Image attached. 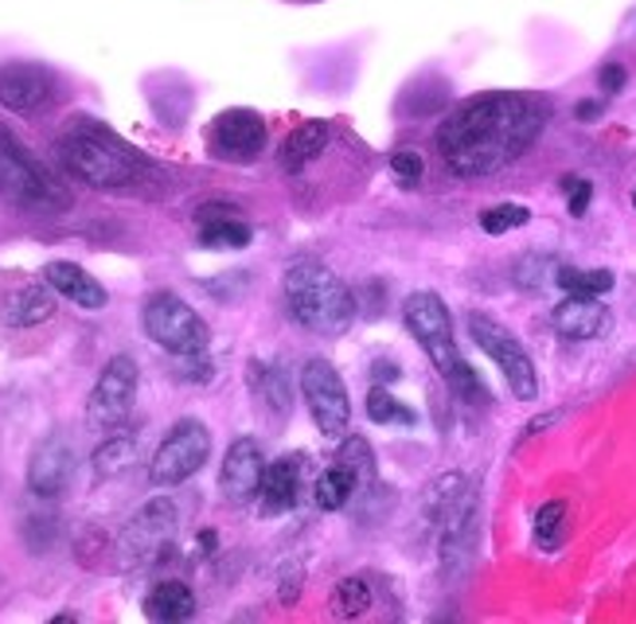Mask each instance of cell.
<instances>
[{"instance_id": "6da1fadb", "label": "cell", "mask_w": 636, "mask_h": 624, "mask_svg": "<svg viewBox=\"0 0 636 624\" xmlns=\"http://www.w3.org/2000/svg\"><path fill=\"white\" fill-rule=\"evenodd\" d=\"M547 106L528 94H481L441 122L438 149L458 176H493L535 141Z\"/></svg>"}, {"instance_id": "7a4b0ae2", "label": "cell", "mask_w": 636, "mask_h": 624, "mask_svg": "<svg viewBox=\"0 0 636 624\" xmlns=\"http://www.w3.org/2000/svg\"><path fill=\"white\" fill-rule=\"evenodd\" d=\"M286 304L301 328L316 336H344L356 321V297L324 262H293L286 269Z\"/></svg>"}, {"instance_id": "3957f363", "label": "cell", "mask_w": 636, "mask_h": 624, "mask_svg": "<svg viewBox=\"0 0 636 624\" xmlns=\"http://www.w3.org/2000/svg\"><path fill=\"white\" fill-rule=\"evenodd\" d=\"M55 152L74 180H82L86 187H99V192L134 184L137 172H141L137 152L117 137H109L106 129H99L94 122H71V129L59 137Z\"/></svg>"}, {"instance_id": "277c9868", "label": "cell", "mask_w": 636, "mask_h": 624, "mask_svg": "<svg viewBox=\"0 0 636 624\" xmlns=\"http://www.w3.org/2000/svg\"><path fill=\"white\" fill-rule=\"evenodd\" d=\"M0 196L16 199V204H24V207H39V211L67 207L63 187L55 184L51 172L24 149L4 125H0Z\"/></svg>"}, {"instance_id": "5b68a950", "label": "cell", "mask_w": 636, "mask_h": 624, "mask_svg": "<svg viewBox=\"0 0 636 624\" xmlns=\"http://www.w3.org/2000/svg\"><path fill=\"white\" fill-rule=\"evenodd\" d=\"M144 332L153 339L157 348H164L169 356H207V344H211V328L207 321L192 309L188 301H180L176 293H153L144 304Z\"/></svg>"}, {"instance_id": "8992f818", "label": "cell", "mask_w": 636, "mask_h": 624, "mask_svg": "<svg viewBox=\"0 0 636 624\" xmlns=\"http://www.w3.org/2000/svg\"><path fill=\"white\" fill-rule=\"evenodd\" d=\"M469 336H473V344L484 351V356L500 367V374L508 379V386H511L516 398L535 402V394H539L535 363H531L528 348H523L520 339L511 336L500 321H493L488 312H469Z\"/></svg>"}, {"instance_id": "52a82bcc", "label": "cell", "mask_w": 636, "mask_h": 624, "mask_svg": "<svg viewBox=\"0 0 636 624\" xmlns=\"http://www.w3.org/2000/svg\"><path fill=\"white\" fill-rule=\"evenodd\" d=\"M180 511L172 499H149L117 535V558L122 566H153L157 558H164L176 539Z\"/></svg>"}, {"instance_id": "ba28073f", "label": "cell", "mask_w": 636, "mask_h": 624, "mask_svg": "<svg viewBox=\"0 0 636 624\" xmlns=\"http://www.w3.org/2000/svg\"><path fill=\"white\" fill-rule=\"evenodd\" d=\"M211 457V429L196 418H184L164 434V441L157 446L153 464H149V481L157 488H172L184 484L199 473Z\"/></svg>"}, {"instance_id": "9c48e42d", "label": "cell", "mask_w": 636, "mask_h": 624, "mask_svg": "<svg viewBox=\"0 0 636 624\" xmlns=\"http://www.w3.org/2000/svg\"><path fill=\"white\" fill-rule=\"evenodd\" d=\"M403 321L410 328V336L421 344V351L430 356V363L438 367L441 374H449L461 363L458 344H453V321H449V309L438 293L430 289H418V293L406 297L403 304Z\"/></svg>"}, {"instance_id": "30bf717a", "label": "cell", "mask_w": 636, "mask_h": 624, "mask_svg": "<svg viewBox=\"0 0 636 624\" xmlns=\"http://www.w3.org/2000/svg\"><path fill=\"white\" fill-rule=\"evenodd\" d=\"M301 394H305V406L313 414L316 429H321L328 441H340L348 434L351 421V398L348 386H344L340 371L328 363V359H309L301 367Z\"/></svg>"}, {"instance_id": "8fae6325", "label": "cell", "mask_w": 636, "mask_h": 624, "mask_svg": "<svg viewBox=\"0 0 636 624\" xmlns=\"http://www.w3.org/2000/svg\"><path fill=\"white\" fill-rule=\"evenodd\" d=\"M137 363L129 356H114L102 367L99 383L86 398V426L99 429V434H114V429L126 426L129 411H134L137 398Z\"/></svg>"}, {"instance_id": "7c38bea8", "label": "cell", "mask_w": 636, "mask_h": 624, "mask_svg": "<svg viewBox=\"0 0 636 624\" xmlns=\"http://www.w3.org/2000/svg\"><path fill=\"white\" fill-rule=\"evenodd\" d=\"M211 149L219 161L251 164L266 149V122L254 109H223L211 125Z\"/></svg>"}, {"instance_id": "4fadbf2b", "label": "cell", "mask_w": 636, "mask_h": 624, "mask_svg": "<svg viewBox=\"0 0 636 624\" xmlns=\"http://www.w3.org/2000/svg\"><path fill=\"white\" fill-rule=\"evenodd\" d=\"M55 99V79L39 62H4L0 67V106L12 114H32Z\"/></svg>"}, {"instance_id": "5bb4252c", "label": "cell", "mask_w": 636, "mask_h": 624, "mask_svg": "<svg viewBox=\"0 0 636 624\" xmlns=\"http://www.w3.org/2000/svg\"><path fill=\"white\" fill-rule=\"evenodd\" d=\"M262 476H266V457L254 437H239L223 457L219 469V492L227 496V504H246L258 496Z\"/></svg>"}, {"instance_id": "9a60e30c", "label": "cell", "mask_w": 636, "mask_h": 624, "mask_svg": "<svg viewBox=\"0 0 636 624\" xmlns=\"http://www.w3.org/2000/svg\"><path fill=\"white\" fill-rule=\"evenodd\" d=\"M71 476H74V453L63 437L39 441L32 461H27V492L36 499H59L71 488Z\"/></svg>"}, {"instance_id": "2e32d148", "label": "cell", "mask_w": 636, "mask_h": 624, "mask_svg": "<svg viewBox=\"0 0 636 624\" xmlns=\"http://www.w3.org/2000/svg\"><path fill=\"white\" fill-rule=\"evenodd\" d=\"M305 453H286L274 464H266V476H262V516H286L301 504V492H305Z\"/></svg>"}, {"instance_id": "e0dca14e", "label": "cell", "mask_w": 636, "mask_h": 624, "mask_svg": "<svg viewBox=\"0 0 636 624\" xmlns=\"http://www.w3.org/2000/svg\"><path fill=\"white\" fill-rule=\"evenodd\" d=\"M199 223V246L207 250H242L251 246V227H246V215L231 204H204L196 211Z\"/></svg>"}, {"instance_id": "ac0fdd59", "label": "cell", "mask_w": 636, "mask_h": 624, "mask_svg": "<svg viewBox=\"0 0 636 624\" xmlns=\"http://www.w3.org/2000/svg\"><path fill=\"white\" fill-rule=\"evenodd\" d=\"M551 324L558 336L566 339H598L601 332L610 328V309L598 297H566L551 309Z\"/></svg>"}, {"instance_id": "d6986e66", "label": "cell", "mask_w": 636, "mask_h": 624, "mask_svg": "<svg viewBox=\"0 0 636 624\" xmlns=\"http://www.w3.org/2000/svg\"><path fill=\"white\" fill-rule=\"evenodd\" d=\"M44 281L59 297H67V301L79 304V309H106V301H109V293L102 289V281H94V277H90L82 266H74V262H47Z\"/></svg>"}, {"instance_id": "ffe728a7", "label": "cell", "mask_w": 636, "mask_h": 624, "mask_svg": "<svg viewBox=\"0 0 636 624\" xmlns=\"http://www.w3.org/2000/svg\"><path fill=\"white\" fill-rule=\"evenodd\" d=\"M441 527H446V531H441V562H446V574H453L461 562L469 558L473 539H476V504H473V496H461L458 504H453V511L441 519Z\"/></svg>"}, {"instance_id": "44dd1931", "label": "cell", "mask_w": 636, "mask_h": 624, "mask_svg": "<svg viewBox=\"0 0 636 624\" xmlns=\"http://www.w3.org/2000/svg\"><path fill=\"white\" fill-rule=\"evenodd\" d=\"M332 141V125L321 122V117H313V122H301L293 129V134L281 141V169L286 172H301L305 164H313L316 157H321L324 149H328Z\"/></svg>"}, {"instance_id": "7402d4cb", "label": "cell", "mask_w": 636, "mask_h": 624, "mask_svg": "<svg viewBox=\"0 0 636 624\" xmlns=\"http://www.w3.org/2000/svg\"><path fill=\"white\" fill-rule=\"evenodd\" d=\"M196 613V593L184 581H161V586L144 598V616L157 624H180Z\"/></svg>"}, {"instance_id": "603a6c76", "label": "cell", "mask_w": 636, "mask_h": 624, "mask_svg": "<svg viewBox=\"0 0 636 624\" xmlns=\"http://www.w3.org/2000/svg\"><path fill=\"white\" fill-rule=\"evenodd\" d=\"M55 289L47 286H27L20 289V293L9 297V304H4V321L12 324V328H32V324H44L55 316Z\"/></svg>"}, {"instance_id": "cb8c5ba5", "label": "cell", "mask_w": 636, "mask_h": 624, "mask_svg": "<svg viewBox=\"0 0 636 624\" xmlns=\"http://www.w3.org/2000/svg\"><path fill=\"white\" fill-rule=\"evenodd\" d=\"M137 461V434L134 429H114V434L94 449L90 464H94V476L109 481V476H122L126 469H134Z\"/></svg>"}, {"instance_id": "d4e9b609", "label": "cell", "mask_w": 636, "mask_h": 624, "mask_svg": "<svg viewBox=\"0 0 636 624\" xmlns=\"http://www.w3.org/2000/svg\"><path fill=\"white\" fill-rule=\"evenodd\" d=\"M359 484H363V481H359L356 469H351V464H344V461H336L332 469H324L321 481H316V508H321V511L348 508V499L356 496Z\"/></svg>"}, {"instance_id": "484cf974", "label": "cell", "mask_w": 636, "mask_h": 624, "mask_svg": "<svg viewBox=\"0 0 636 624\" xmlns=\"http://www.w3.org/2000/svg\"><path fill=\"white\" fill-rule=\"evenodd\" d=\"M617 277L610 269H574V266H558L555 269V286L566 289L574 297H601L610 293Z\"/></svg>"}, {"instance_id": "4316f807", "label": "cell", "mask_w": 636, "mask_h": 624, "mask_svg": "<svg viewBox=\"0 0 636 624\" xmlns=\"http://www.w3.org/2000/svg\"><path fill=\"white\" fill-rule=\"evenodd\" d=\"M465 496V476L461 473H446V476H438V481L430 484V492H426V519L430 523H441V519L453 511V504Z\"/></svg>"}, {"instance_id": "83f0119b", "label": "cell", "mask_w": 636, "mask_h": 624, "mask_svg": "<svg viewBox=\"0 0 636 624\" xmlns=\"http://www.w3.org/2000/svg\"><path fill=\"white\" fill-rule=\"evenodd\" d=\"M566 535V499H551L535 511V543L543 551H555Z\"/></svg>"}, {"instance_id": "f1b7e54d", "label": "cell", "mask_w": 636, "mask_h": 624, "mask_svg": "<svg viewBox=\"0 0 636 624\" xmlns=\"http://www.w3.org/2000/svg\"><path fill=\"white\" fill-rule=\"evenodd\" d=\"M368 418L379 421V426H414V411H406L403 402L395 398L391 391H383V386H375V391L368 394Z\"/></svg>"}, {"instance_id": "f546056e", "label": "cell", "mask_w": 636, "mask_h": 624, "mask_svg": "<svg viewBox=\"0 0 636 624\" xmlns=\"http://www.w3.org/2000/svg\"><path fill=\"white\" fill-rule=\"evenodd\" d=\"M332 605H336V613L340 616H363L371 609V586L363 578H344L340 586H336V593H332Z\"/></svg>"}, {"instance_id": "4dcf8cb0", "label": "cell", "mask_w": 636, "mask_h": 624, "mask_svg": "<svg viewBox=\"0 0 636 624\" xmlns=\"http://www.w3.org/2000/svg\"><path fill=\"white\" fill-rule=\"evenodd\" d=\"M528 223H531V211L520 204H500V207L481 211L484 234H508V231H516V227H528Z\"/></svg>"}, {"instance_id": "1f68e13d", "label": "cell", "mask_w": 636, "mask_h": 624, "mask_svg": "<svg viewBox=\"0 0 636 624\" xmlns=\"http://www.w3.org/2000/svg\"><path fill=\"white\" fill-rule=\"evenodd\" d=\"M336 461L351 464L363 484L375 481V453H371V446L363 437H340V457H336Z\"/></svg>"}, {"instance_id": "d6a6232c", "label": "cell", "mask_w": 636, "mask_h": 624, "mask_svg": "<svg viewBox=\"0 0 636 624\" xmlns=\"http://www.w3.org/2000/svg\"><path fill=\"white\" fill-rule=\"evenodd\" d=\"M555 269L558 262L551 258V254H528V258L520 262V269H516V281H520L523 289H539V286H555Z\"/></svg>"}, {"instance_id": "836d02e7", "label": "cell", "mask_w": 636, "mask_h": 624, "mask_svg": "<svg viewBox=\"0 0 636 624\" xmlns=\"http://www.w3.org/2000/svg\"><path fill=\"white\" fill-rule=\"evenodd\" d=\"M449 379V386H453V394L458 398H465V402H476V406H484V402H493L488 398V391L481 386V379H476V371L469 363H458L453 371L446 374Z\"/></svg>"}, {"instance_id": "e575fe53", "label": "cell", "mask_w": 636, "mask_h": 624, "mask_svg": "<svg viewBox=\"0 0 636 624\" xmlns=\"http://www.w3.org/2000/svg\"><path fill=\"white\" fill-rule=\"evenodd\" d=\"M391 172H395V176L403 180L406 187H410V184H418V180H421V172H426V161H421L414 149H403V152H395V157H391Z\"/></svg>"}, {"instance_id": "d590c367", "label": "cell", "mask_w": 636, "mask_h": 624, "mask_svg": "<svg viewBox=\"0 0 636 624\" xmlns=\"http://www.w3.org/2000/svg\"><path fill=\"white\" fill-rule=\"evenodd\" d=\"M566 184H570L566 187V192H570V204L566 207H570L574 219H582L586 207H590V199H593V184H586V180H566Z\"/></svg>"}, {"instance_id": "8d00e7d4", "label": "cell", "mask_w": 636, "mask_h": 624, "mask_svg": "<svg viewBox=\"0 0 636 624\" xmlns=\"http://www.w3.org/2000/svg\"><path fill=\"white\" fill-rule=\"evenodd\" d=\"M598 82H601L605 94H617V90L625 86V67H621V62H605L601 74H598Z\"/></svg>"}, {"instance_id": "74e56055", "label": "cell", "mask_w": 636, "mask_h": 624, "mask_svg": "<svg viewBox=\"0 0 636 624\" xmlns=\"http://www.w3.org/2000/svg\"><path fill=\"white\" fill-rule=\"evenodd\" d=\"M371 371H375L379 383H398V363H386V359H375V367H371Z\"/></svg>"}, {"instance_id": "f35d334b", "label": "cell", "mask_w": 636, "mask_h": 624, "mask_svg": "<svg viewBox=\"0 0 636 624\" xmlns=\"http://www.w3.org/2000/svg\"><path fill=\"white\" fill-rule=\"evenodd\" d=\"M555 421H558V414H543V418H535V421H531V426H528V429H523V434H539V429H547V426H555Z\"/></svg>"}, {"instance_id": "ab89813d", "label": "cell", "mask_w": 636, "mask_h": 624, "mask_svg": "<svg viewBox=\"0 0 636 624\" xmlns=\"http://www.w3.org/2000/svg\"><path fill=\"white\" fill-rule=\"evenodd\" d=\"M574 114L582 117V122H590V117H598V114H601V106H598V102H582V106L574 109Z\"/></svg>"}, {"instance_id": "60d3db41", "label": "cell", "mask_w": 636, "mask_h": 624, "mask_svg": "<svg viewBox=\"0 0 636 624\" xmlns=\"http://www.w3.org/2000/svg\"><path fill=\"white\" fill-rule=\"evenodd\" d=\"M199 546H204V551H216V531H211V527L199 531Z\"/></svg>"}, {"instance_id": "b9f144b4", "label": "cell", "mask_w": 636, "mask_h": 624, "mask_svg": "<svg viewBox=\"0 0 636 624\" xmlns=\"http://www.w3.org/2000/svg\"><path fill=\"white\" fill-rule=\"evenodd\" d=\"M633 207H636V196H633Z\"/></svg>"}]
</instances>
